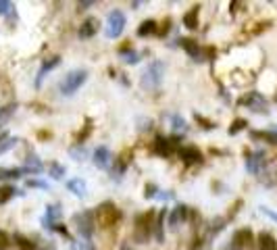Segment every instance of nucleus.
<instances>
[{"mask_svg": "<svg viewBox=\"0 0 277 250\" xmlns=\"http://www.w3.org/2000/svg\"><path fill=\"white\" fill-rule=\"evenodd\" d=\"M163 77H165V63L152 61L142 75V88L144 90H157L163 83Z\"/></svg>", "mask_w": 277, "mask_h": 250, "instance_id": "obj_1", "label": "nucleus"}, {"mask_svg": "<svg viewBox=\"0 0 277 250\" xmlns=\"http://www.w3.org/2000/svg\"><path fill=\"white\" fill-rule=\"evenodd\" d=\"M86 79H88V73L84 71V69H75V71L67 73L65 79L61 81V92L65 96H71V94H75L81 86H84Z\"/></svg>", "mask_w": 277, "mask_h": 250, "instance_id": "obj_2", "label": "nucleus"}, {"mask_svg": "<svg viewBox=\"0 0 277 250\" xmlns=\"http://www.w3.org/2000/svg\"><path fill=\"white\" fill-rule=\"evenodd\" d=\"M125 30V13L123 11H113L106 17V38H119Z\"/></svg>", "mask_w": 277, "mask_h": 250, "instance_id": "obj_3", "label": "nucleus"}, {"mask_svg": "<svg viewBox=\"0 0 277 250\" xmlns=\"http://www.w3.org/2000/svg\"><path fill=\"white\" fill-rule=\"evenodd\" d=\"M75 221V225H77V231L79 235L84 240H90L92 238V233H94V225H96V221H94V215L90 211H84V213H77L73 217Z\"/></svg>", "mask_w": 277, "mask_h": 250, "instance_id": "obj_4", "label": "nucleus"}, {"mask_svg": "<svg viewBox=\"0 0 277 250\" xmlns=\"http://www.w3.org/2000/svg\"><path fill=\"white\" fill-rule=\"evenodd\" d=\"M117 217H119L117 208H115V204H110V202L100 204V206H98V211H96V219H98V225H102V227L115 225Z\"/></svg>", "mask_w": 277, "mask_h": 250, "instance_id": "obj_5", "label": "nucleus"}, {"mask_svg": "<svg viewBox=\"0 0 277 250\" xmlns=\"http://www.w3.org/2000/svg\"><path fill=\"white\" fill-rule=\"evenodd\" d=\"M150 217H152V213H146V215H137V219H135V229H133V238H135V242H140V244H144L148 238H150Z\"/></svg>", "mask_w": 277, "mask_h": 250, "instance_id": "obj_6", "label": "nucleus"}, {"mask_svg": "<svg viewBox=\"0 0 277 250\" xmlns=\"http://www.w3.org/2000/svg\"><path fill=\"white\" fill-rule=\"evenodd\" d=\"M242 104L248 106L250 110H256V113H267V100L258 92H248L242 98Z\"/></svg>", "mask_w": 277, "mask_h": 250, "instance_id": "obj_7", "label": "nucleus"}, {"mask_svg": "<svg viewBox=\"0 0 277 250\" xmlns=\"http://www.w3.org/2000/svg\"><path fill=\"white\" fill-rule=\"evenodd\" d=\"M110 161H113V157H110V150L106 146H98L94 152V165L98 167V169H106V167L110 165Z\"/></svg>", "mask_w": 277, "mask_h": 250, "instance_id": "obj_8", "label": "nucleus"}, {"mask_svg": "<svg viewBox=\"0 0 277 250\" xmlns=\"http://www.w3.org/2000/svg\"><path fill=\"white\" fill-rule=\"evenodd\" d=\"M252 238V233L250 229H240V231H235L233 235V244H231V250H242L246 246V242H250Z\"/></svg>", "mask_w": 277, "mask_h": 250, "instance_id": "obj_9", "label": "nucleus"}, {"mask_svg": "<svg viewBox=\"0 0 277 250\" xmlns=\"http://www.w3.org/2000/svg\"><path fill=\"white\" fill-rule=\"evenodd\" d=\"M262 157H265L262 152H254V155H250L248 161H246V169L250 173H260V167H262V163H265Z\"/></svg>", "mask_w": 277, "mask_h": 250, "instance_id": "obj_10", "label": "nucleus"}, {"mask_svg": "<svg viewBox=\"0 0 277 250\" xmlns=\"http://www.w3.org/2000/svg\"><path fill=\"white\" fill-rule=\"evenodd\" d=\"M179 157H182L184 163H188V165L198 163V161H200V150L194 148V146H186V148L179 150Z\"/></svg>", "mask_w": 277, "mask_h": 250, "instance_id": "obj_11", "label": "nucleus"}, {"mask_svg": "<svg viewBox=\"0 0 277 250\" xmlns=\"http://www.w3.org/2000/svg\"><path fill=\"white\" fill-rule=\"evenodd\" d=\"M258 250H277V242L269 231L258 233Z\"/></svg>", "mask_w": 277, "mask_h": 250, "instance_id": "obj_12", "label": "nucleus"}, {"mask_svg": "<svg viewBox=\"0 0 277 250\" xmlns=\"http://www.w3.org/2000/svg\"><path fill=\"white\" fill-rule=\"evenodd\" d=\"M179 44H182V48L190 54V57H194L196 61H202V59H200V48H198V44H196L194 40H190V38H182V40H179Z\"/></svg>", "mask_w": 277, "mask_h": 250, "instance_id": "obj_13", "label": "nucleus"}, {"mask_svg": "<svg viewBox=\"0 0 277 250\" xmlns=\"http://www.w3.org/2000/svg\"><path fill=\"white\" fill-rule=\"evenodd\" d=\"M155 152L161 157H169L171 155V142L167 140V138H163V136H157V140H155Z\"/></svg>", "mask_w": 277, "mask_h": 250, "instance_id": "obj_14", "label": "nucleus"}, {"mask_svg": "<svg viewBox=\"0 0 277 250\" xmlns=\"http://www.w3.org/2000/svg\"><path fill=\"white\" fill-rule=\"evenodd\" d=\"M67 188L71 190L75 196H79V198H84L86 196V182L84 179H79V177H75V179H69L67 182Z\"/></svg>", "mask_w": 277, "mask_h": 250, "instance_id": "obj_15", "label": "nucleus"}, {"mask_svg": "<svg viewBox=\"0 0 277 250\" xmlns=\"http://www.w3.org/2000/svg\"><path fill=\"white\" fill-rule=\"evenodd\" d=\"M96 30H98V21H96V19H86L84 23H81V27H79V36L81 38H92L96 34Z\"/></svg>", "mask_w": 277, "mask_h": 250, "instance_id": "obj_16", "label": "nucleus"}, {"mask_svg": "<svg viewBox=\"0 0 277 250\" xmlns=\"http://www.w3.org/2000/svg\"><path fill=\"white\" fill-rule=\"evenodd\" d=\"M59 63H61V59H59V57H54V59H50V61H44V65L40 67V71H38V79H36V83H38V86H40V83H42L44 75L50 71V69H54V67H57Z\"/></svg>", "mask_w": 277, "mask_h": 250, "instance_id": "obj_17", "label": "nucleus"}, {"mask_svg": "<svg viewBox=\"0 0 277 250\" xmlns=\"http://www.w3.org/2000/svg\"><path fill=\"white\" fill-rule=\"evenodd\" d=\"M186 213H188V208H186V206H175V211H173L171 217H169V225L175 229V227L179 225V221H184V219H186Z\"/></svg>", "mask_w": 277, "mask_h": 250, "instance_id": "obj_18", "label": "nucleus"}, {"mask_svg": "<svg viewBox=\"0 0 277 250\" xmlns=\"http://www.w3.org/2000/svg\"><path fill=\"white\" fill-rule=\"evenodd\" d=\"M15 108H17V104H13V102L0 108V128H3V125H7L9 119H11L13 115H15Z\"/></svg>", "mask_w": 277, "mask_h": 250, "instance_id": "obj_19", "label": "nucleus"}, {"mask_svg": "<svg viewBox=\"0 0 277 250\" xmlns=\"http://www.w3.org/2000/svg\"><path fill=\"white\" fill-rule=\"evenodd\" d=\"M23 171H27V173H30V171H32V173H40V171H42V163L38 161V157H30V159L25 161Z\"/></svg>", "mask_w": 277, "mask_h": 250, "instance_id": "obj_20", "label": "nucleus"}, {"mask_svg": "<svg viewBox=\"0 0 277 250\" xmlns=\"http://www.w3.org/2000/svg\"><path fill=\"white\" fill-rule=\"evenodd\" d=\"M252 138H260V140H267L269 144H277V130H273V132H252Z\"/></svg>", "mask_w": 277, "mask_h": 250, "instance_id": "obj_21", "label": "nucleus"}, {"mask_svg": "<svg viewBox=\"0 0 277 250\" xmlns=\"http://www.w3.org/2000/svg\"><path fill=\"white\" fill-rule=\"evenodd\" d=\"M157 32V23L155 21H144L140 27H137V36H148V34H155Z\"/></svg>", "mask_w": 277, "mask_h": 250, "instance_id": "obj_22", "label": "nucleus"}, {"mask_svg": "<svg viewBox=\"0 0 277 250\" xmlns=\"http://www.w3.org/2000/svg\"><path fill=\"white\" fill-rule=\"evenodd\" d=\"M196 15H198V9H192V11L188 13V15L184 17V23H186V27H190V30H196V27H198Z\"/></svg>", "mask_w": 277, "mask_h": 250, "instance_id": "obj_23", "label": "nucleus"}, {"mask_svg": "<svg viewBox=\"0 0 277 250\" xmlns=\"http://www.w3.org/2000/svg\"><path fill=\"white\" fill-rule=\"evenodd\" d=\"M69 155H71L75 161H86V157H88V150H86V146H73L71 150H69Z\"/></svg>", "mask_w": 277, "mask_h": 250, "instance_id": "obj_24", "label": "nucleus"}, {"mask_svg": "<svg viewBox=\"0 0 277 250\" xmlns=\"http://www.w3.org/2000/svg\"><path fill=\"white\" fill-rule=\"evenodd\" d=\"M50 175H52L54 179H61V177L65 175V167L59 165V163H52V165H50Z\"/></svg>", "mask_w": 277, "mask_h": 250, "instance_id": "obj_25", "label": "nucleus"}, {"mask_svg": "<svg viewBox=\"0 0 277 250\" xmlns=\"http://www.w3.org/2000/svg\"><path fill=\"white\" fill-rule=\"evenodd\" d=\"M15 142H17V138H5L3 142H0V155H3V152H7V150H11L13 146H15Z\"/></svg>", "mask_w": 277, "mask_h": 250, "instance_id": "obj_26", "label": "nucleus"}, {"mask_svg": "<svg viewBox=\"0 0 277 250\" xmlns=\"http://www.w3.org/2000/svg\"><path fill=\"white\" fill-rule=\"evenodd\" d=\"M171 123H173V130L175 132H179V130L186 132V121L179 117V115H171Z\"/></svg>", "mask_w": 277, "mask_h": 250, "instance_id": "obj_27", "label": "nucleus"}, {"mask_svg": "<svg viewBox=\"0 0 277 250\" xmlns=\"http://www.w3.org/2000/svg\"><path fill=\"white\" fill-rule=\"evenodd\" d=\"M15 192H17V190H15V188H11V186L3 188V190H0V202H7V200H9V198H11Z\"/></svg>", "mask_w": 277, "mask_h": 250, "instance_id": "obj_28", "label": "nucleus"}, {"mask_svg": "<svg viewBox=\"0 0 277 250\" xmlns=\"http://www.w3.org/2000/svg\"><path fill=\"white\" fill-rule=\"evenodd\" d=\"M163 221H165V213H161V215L157 217V223H155V227H157V240H159V242L163 240Z\"/></svg>", "mask_w": 277, "mask_h": 250, "instance_id": "obj_29", "label": "nucleus"}, {"mask_svg": "<svg viewBox=\"0 0 277 250\" xmlns=\"http://www.w3.org/2000/svg\"><path fill=\"white\" fill-rule=\"evenodd\" d=\"M19 173H23V169H0V179H5V177H19Z\"/></svg>", "mask_w": 277, "mask_h": 250, "instance_id": "obj_30", "label": "nucleus"}, {"mask_svg": "<svg viewBox=\"0 0 277 250\" xmlns=\"http://www.w3.org/2000/svg\"><path fill=\"white\" fill-rule=\"evenodd\" d=\"M244 125H246V121H244V119H238V121L233 123V128H229V134H231V136L238 134L240 130H244Z\"/></svg>", "mask_w": 277, "mask_h": 250, "instance_id": "obj_31", "label": "nucleus"}, {"mask_svg": "<svg viewBox=\"0 0 277 250\" xmlns=\"http://www.w3.org/2000/svg\"><path fill=\"white\" fill-rule=\"evenodd\" d=\"M77 250H96L94 246H92V242L90 240H84V242H77V246H75Z\"/></svg>", "mask_w": 277, "mask_h": 250, "instance_id": "obj_32", "label": "nucleus"}, {"mask_svg": "<svg viewBox=\"0 0 277 250\" xmlns=\"http://www.w3.org/2000/svg\"><path fill=\"white\" fill-rule=\"evenodd\" d=\"M9 9H13V5L7 3V0H0V15H7Z\"/></svg>", "mask_w": 277, "mask_h": 250, "instance_id": "obj_33", "label": "nucleus"}, {"mask_svg": "<svg viewBox=\"0 0 277 250\" xmlns=\"http://www.w3.org/2000/svg\"><path fill=\"white\" fill-rule=\"evenodd\" d=\"M15 240H17V244H19V246H21L23 250H32V248H34V244H27V240H23L21 235H17Z\"/></svg>", "mask_w": 277, "mask_h": 250, "instance_id": "obj_34", "label": "nucleus"}, {"mask_svg": "<svg viewBox=\"0 0 277 250\" xmlns=\"http://www.w3.org/2000/svg\"><path fill=\"white\" fill-rule=\"evenodd\" d=\"M123 61H125V63H137V52H127Z\"/></svg>", "mask_w": 277, "mask_h": 250, "instance_id": "obj_35", "label": "nucleus"}, {"mask_svg": "<svg viewBox=\"0 0 277 250\" xmlns=\"http://www.w3.org/2000/svg\"><path fill=\"white\" fill-rule=\"evenodd\" d=\"M5 248H7V235L0 231V250H5Z\"/></svg>", "mask_w": 277, "mask_h": 250, "instance_id": "obj_36", "label": "nucleus"}, {"mask_svg": "<svg viewBox=\"0 0 277 250\" xmlns=\"http://www.w3.org/2000/svg\"><path fill=\"white\" fill-rule=\"evenodd\" d=\"M30 186H32V188H46L44 182H30Z\"/></svg>", "mask_w": 277, "mask_h": 250, "instance_id": "obj_37", "label": "nucleus"}, {"mask_svg": "<svg viewBox=\"0 0 277 250\" xmlns=\"http://www.w3.org/2000/svg\"><path fill=\"white\" fill-rule=\"evenodd\" d=\"M146 196H157V194H155V186H150V188H146Z\"/></svg>", "mask_w": 277, "mask_h": 250, "instance_id": "obj_38", "label": "nucleus"}, {"mask_svg": "<svg viewBox=\"0 0 277 250\" xmlns=\"http://www.w3.org/2000/svg\"><path fill=\"white\" fill-rule=\"evenodd\" d=\"M121 250H129V246H123V248H121Z\"/></svg>", "mask_w": 277, "mask_h": 250, "instance_id": "obj_39", "label": "nucleus"}, {"mask_svg": "<svg viewBox=\"0 0 277 250\" xmlns=\"http://www.w3.org/2000/svg\"><path fill=\"white\" fill-rule=\"evenodd\" d=\"M275 102H277V94H275Z\"/></svg>", "mask_w": 277, "mask_h": 250, "instance_id": "obj_40", "label": "nucleus"}]
</instances>
